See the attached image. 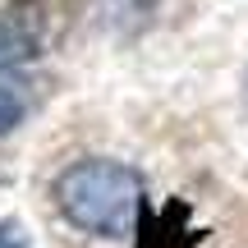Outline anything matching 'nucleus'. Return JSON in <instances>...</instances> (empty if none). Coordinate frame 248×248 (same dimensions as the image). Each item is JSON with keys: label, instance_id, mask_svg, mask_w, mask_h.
I'll list each match as a JSON object with an SVG mask.
<instances>
[{"label": "nucleus", "instance_id": "obj_5", "mask_svg": "<svg viewBox=\"0 0 248 248\" xmlns=\"http://www.w3.org/2000/svg\"><path fill=\"white\" fill-rule=\"evenodd\" d=\"M244 92H248V78H244Z\"/></svg>", "mask_w": 248, "mask_h": 248}, {"label": "nucleus", "instance_id": "obj_1", "mask_svg": "<svg viewBox=\"0 0 248 248\" xmlns=\"http://www.w3.org/2000/svg\"><path fill=\"white\" fill-rule=\"evenodd\" d=\"M55 207L69 225L101 239H124L142 216V175L120 161H74L55 179Z\"/></svg>", "mask_w": 248, "mask_h": 248}, {"label": "nucleus", "instance_id": "obj_2", "mask_svg": "<svg viewBox=\"0 0 248 248\" xmlns=\"http://www.w3.org/2000/svg\"><path fill=\"white\" fill-rule=\"evenodd\" d=\"M42 55V14L37 5H9L0 9V69H14Z\"/></svg>", "mask_w": 248, "mask_h": 248}, {"label": "nucleus", "instance_id": "obj_4", "mask_svg": "<svg viewBox=\"0 0 248 248\" xmlns=\"http://www.w3.org/2000/svg\"><path fill=\"white\" fill-rule=\"evenodd\" d=\"M0 248H28V230L18 221H0Z\"/></svg>", "mask_w": 248, "mask_h": 248}, {"label": "nucleus", "instance_id": "obj_3", "mask_svg": "<svg viewBox=\"0 0 248 248\" xmlns=\"http://www.w3.org/2000/svg\"><path fill=\"white\" fill-rule=\"evenodd\" d=\"M23 115H28V92H23V83L0 78V133H9Z\"/></svg>", "mask_w": 248, "mask_h": 248}]
</instances>
